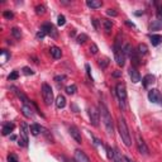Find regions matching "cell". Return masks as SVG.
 I'll list each match as a JSON object with an SVG mask.
<instances>
[{
	"instance_id": "ffe728a7",
	"label": "cell",
	"mask_w": 162,
	"mask_h": 162,
	"mask_svg": "<svg viewBox=\"0 0 162 162\" xmlns=\"http://www.w3.org/2000/svg\"><path fill=\"white\" fill-rule=\"evenodd\" d=\"M65 105H66V99H65V96L58 95L57 99H56V106L58 108V109H62V108H65Z\"/></svg>"
},
{
	"instance_id": "5bb4252c",
	"label": "cell",
	"mask_w": 162,
	"mask_h": 162,
	"mask_svg": "<svg viewBox=\"0 0 162 162\" xmlns=\"http://www.w3.org/2000/svg\"><path fill=\"white\" fill-rule=\"evenodd\" d=\"M22 113H23V115L27 118L33 117V109H32L30 104H23V106H22Z\"/></svg>"
},
{
	"instance_id": "4dcf8cb0",
	"label": "cell",
	"mask_w": 162,
	"mask_h": 162,
	"mask_svg": "<svg viewBox=\"0 0 162 162\" xmlns=\"http://www.w3.org/2000/svg\"><path fill=\"white\" fill-rule=\"evenodd\" d=\"M36 13L37 14H45L46 13V7L45 5H37L36 7Z\"/></svg>"
},
{
	"instance_id": "d6a6232c",
	"label": "cell",
	"mask_w": 162,
	"mask_h": 162,
	"mask_svg": "<svg viewBox=\"0 0 162 162\" xmlns=\"http://www.w3.org/2000/svg\"><path fill=\"white\" fill-rule=\"evenodd\" d=\"M105 149H106V153H108V158L111 160L113 157H114V149H111V148L109 147V146H106Z\"/></svg>"
},
{
	"instance_id": "9c48e42d",
	"label": "cell",
	"mask_w": 162,
	"mask_h": 162,
	"mask_svg": "<svg viewBox=\"0 0 162 162\" xmlns=\"http://www.w3.org/2000/svg\"><path fill=\"white\" fill-rule=\"evenodd\" d=\"M41 30L45 32L46 34H50L52 37H56V29H55V27H53L51 23H45V24L42 25Z\"/></svg>"
},
{
	"instance_id": "ee69618b",
	"label": "cell",
	"mask_w": 162,
	"mask_h": 162,
	"mask_svg": "<svg viewBox=\"0 0 162 162\" xmlns=\"http://www.w3.org/2000/svg\"><path fill=\"white\" fill-rule=\"evenodd\" d=\"M45 36H46V33H45V32L39 30L38 33H37V38H38V39H43V38H45Z\"/></svg>"
},
{
	"instance_id": "30bf717a",
	"label": "cell",
	"mask_w": 162,
	"mask_h": 162,
	"mask_svg": "<svg viewBox=\"0 0 162 162\" xmlns=\"http://www.w3.org/2000/svg\"><path fill=\"white\" fill-rule=\"evenodd\" d=\"M161 96L162 95L158 93V90H156V89H152L148 91V99L152 103H158L161 100Z\"/></svg>"
},
{
	"instance_id": "e0dca14e",
	"label": "cell",
	"mask_w": 162,
	"mask_h": 162,
	"mask_svg": "<svg viewBox=\"0 0 162 162\" xmlns=\"http://www.w3.org/2000/svg\"><path fill=\"white\" fill-rule=\"evenodd\" d=\"M153 82H155V76L153 75H151V74L146 75V76L143 77V80H142V84H143L144 88H148V86L151 84H153Z\"/></svg>"
},
{
	"instance_id": "cb8c5ba5",
	"label": "cell",
	"mask_w": 162,
	"mask_h": 162,
	"mask_svg": "<svg viewBox=\"0 0 162 162\" xmlns=\"http://www.w3.org/2000/svg\"><path fill=\"white\" fill-rule=\"evenodd\" d=\"M139 55V53H138ZM138 55H137V52H132V55H131V60H132V63H133V67H136V66H138L139 65V57H138Z\"/></svg>"
},
{
	"instance_id": "d4e9b609",
	"label": "cell",
	"mask_w": 162,
	"mask_h": 162,
	"mask_svg": "<svg viewBox=\"0 0 162 162\" xmlns=\"http://www.w3.org/2000/svg\"><path fill=\"white\" fill-rule=\"evenodd\" d=\"M132 52H133V48H132L131 45H124L123 46V53H124V56H129V57H131Z\"/></svg>"
},
{
	"instance_id": "4316f807",
	"label": "cell",
	"mask_w": 162,
	"mask_h": 162,
	"mask_svg": "<svg viewBox=\"0 0 162 162\" xmlns=\"http://www.w3.org/2000/svg\"><path fill=\"white\" fill-rule=\"evenodd\" d=\"M148 52V47L144 45V43H141V45H138V53L139 55H147Z\"/></svg>"
},
{
	"instance_id": "ab89813d",
	"label": "cell",
	"mask_w": 162,
	"mask_h": 162,
	"mask_svg": "<svg viewBox=\"0 0 162 162\" xmlns=\"http://www.w3.org/2000/svg\"><path fill=\"white\" fill-rule=\"evenodd\" d=\"M18 76H19V75H18V71H13L12 74L9 75V80H17Z\"/></svg>"
},
{
	"instance_id": "277c9868",
	"label": "cell",
	"mask_w": 162,
	"mask_h": 162,
	"mask_svg": "<svg viewBox=\"0 0 162 162\" xmlns=\"http://www.w3.org/2000/svg\"><path fill=\"white\" fill-rule=\"evenodd\" d=\"M114 57H115V61H117V65L118 66H124L126 63V56L123 53V47L120 46L119 43V39L115 41V45H114Z\"/></svg>"
},
{
	"instance_id": "7bdbcfd3",
	"label": "cell",
	"mask_w": 162,
	"mask_h": 162,
	"mask_svg": "<svg viewBox=\"0 0 162 162\" xmlns=\"http://www.w3.org/2000/svg\"><path fill=\"white\" fill-rule=\"evenodd\" d=\"M85 68H86V72H88V76H89V79H90L91 81H93V77H91V70H90V65H86Z\"/></svg>"
},
{
	"instance_id": "bcb514c9",
	"label": "cell",
	"mask_w": 162,
	"mask_h": 162,
	"mask_svg": "<svg viewBox=\"0 0 162 162\" xmlns=\"http://www.w3.org/2000/svg\"><path fill=\"white\" fill-rule=\"evenodd\" d=\"M123 160H124V162H134L133 160H131L129 157H127V156H124V157H123Z\"/></svg>"
},
{
	"instance_id": "4fadbf2b",
	"label": "cell",
	"mask_w": 162,
	"mask_h": 162,
	"mask_svg": "<svg viewBox=\"0 0 162 162\" xmlns=\"http://www.w3.org/2000/svg\"><path fill=\"white\" fill-rule=\"evenodd\" d=\"M30 131H29V127L27 126V123H22L20 124V137L24 139V141L28 143V133H29Z\"/></svg>"
},
{
	"instance_id": "d6986e66",
	"label": "cell",
	"mask_w": 162,
	"mask_h": 162,
	"mask_svg": "<svg viewBox=\"0 0 162 162\" xmlns=\"http://www.w3.org/2000/svg\"><path fill=\"white\" fill-rule=\"evenodd\" d=\"M86 5L91 9H98V8H101L103 3L100 1V0H88V1H86Z\"/></svg>"
},
{
	"instance_id": "60d3db41",
	"label": "cell",
	"mask_w": 162,
	"mask_h": 162,
	"mask_svg": "<svg viewBox=\"0 0 162 162\" xmlns=\"http://www.w3.org/2000/svg\"><path fill=\"white\" fill-rule=\"evenodd\" d=\"M106 13H108V15H110V17H117V15H118L115 9H108Z\"/></svg>"
},
{
	"instance_id": "52a82bcc",
	"label": "cell",
	"mask_w": 162,
	"mask_h": 162,
	"mask_svg": "<svg viewBox=\"0 0 162 162\" xmlns=\"http://www.w3.org/2000/svg\"><path fill=\"white\" fill-rule=\"evenodd\" d=\"M137 148H138V152L141 155H144V156H148L149 155V149L147 147V144L143 141V138L137 134Z\"/></svg>"
},
{
	"instance_id": "681fc988",
	"label": "cell",
	"mask_w": 162,
	"mask_h": 162,
	"mask_svg": "<svg viewBox=\"0 0 162 162\" xmlns=\"http://www.w3.org/2000/svg\"><path fill=\"white\" fill-rule=\"evenodd\" d=\"M10 139H13V141H15V139H17V136H14V134H12V136H10Z\"/></svg>"
},
{
	"instance_id": "7a4b0ae2",
	"label": "cell",
	"mask_w": 162,
	"mask_h": 162,
	"mask_svg": "<svg viewBox=\"0 0 162 162\" xmlns=\"http://www.w3.org/2000/svg\"><path fill=\"white\" fill-rule=\"evenodd\" d=\"M118 131H119V134H120L122 141L124 142V144H126L127 147H129V146L132 144V138H131V133H129L126 119H124L123 117H119V119H118Z\"/></svg>"
},
{
	"instance_id": "7402d4cb",
	"label": "cell",
	"mask_w": 162,
	"mask_h": 162,
	"mask_svg": "<svg viewBox=\"0 0 162 162\" xmlns=\"http://www.w3.org/2000/svg\"><path fill=\"white\" fill-rule=\"evenodd\" d=\"M101 24H103V27H104V29H105L106 33H109V32L111 30V27H113L111 20H108V19H101Z\"/></svg>"
},
{
	"instance_id": "603a6c76",
	"label": "cell",
	"mask_w": 162,
	"mask_h": 162,
	"mask_svg": "<svg viewBox=\"0 0 162 162\" xmlns=\"http://www.w3.org/2000/svg\"><path fill=\"white\" fill-rule=\"evenodd\" d=\"M161 28H162V22L161 20H153L149 25L151 30H157V29H161Z\"/></svg>"
},
{
	"instance_id": "7dc6e473",
	"label": "cell",
	"mask_w": 162,
	"mask_h": 162,
	"mask_svg": "<svg viewBox=\"0 0 162 162\" xmlns=\"http://www.w3.org/2000/svg\"><path fill=\"white\" fill-rule=\"evenodd\" d=\"M93 23H94V27H95V28H98V20H96V19H93Z\"/></svg>"
},
{
	"instance_id": "1f68e13d",
	"label": "cell",
	"mask_w": 162,
	"mask_h": 162,
	"mask_svg": "<svg viewBox=\"0 0 162 162\" xmlns=\"http://www.w3.org/2000/svg\"><path fill=\"white\" fill-rule=\"evenodd\" d=\"M3 17L5 19H13L14 18V14H13V12H10V10H4Z\"/></svg>"
},
{
	"instance_id": "f1b7e54d",
	"label": "cell",
	"mask_w": 162,
	"mask_h": 162,
	"mask_svg": "<svg viewBox=\"0 0 162 162\" xmlns=\"http://www.w3.org/2000/svg\"><path fill=\"white\" fill-rule=\"evenodd\" d=\"M77 91V88H76V85H68L67 88H66V93L68 94V95H74L75 93Z\"/></svg>"
},
{
	"instance_id": "ba28073f",
	"label": "cell",
	"mask_w": 162,
	"mask_h": 162,
	"mask_svg": "<svg viewBox=\"0 0 162 162\" xmlns=\"http://www.w3.org/2000/svg\"><path fill=\"white\" fill-rule=\"evenodd\" d=\"M68 131H70V134H71V137H72L77 143L82 142V138H81V133H80V131L77 129V127L71 126V127L68 128Z\"/></svg>"
},
{
	"instance_id": "e575fe53",
	"label": "cell",
	"mask_w": 162,
	"mask_h": 162,
	"mask_svg": "<svg viewBox=\"0 0 162 162\" xmlns=\"http://www.w3.org/2000/svg\"><path fill=\"white\" fill-rule=\"evenodd\" d=\"M98 51H99L98 46H96L95 43H91V46H90V53H93V55H96V53H98Z\"/></svg>"
},
{
	"instance_id": "b9f144b4",
	"label": "cell",
	"mask_w": 162,
	"mask_h": 162,
	"mask_svg": "<svg viewBox=\"0 0 162 162\" xmlns=\"http://www.w3.org/2000/svg\"><path fill=\"white\" fill-rule=\"evenodd\" d=\"M157 18H158V20L162 22V5H160V7H158V10H157Z\"/></svg>"
},
{
	"instance_id": "2e32d148",
	"label": "cell",
	"mask_w": 162,
	"mask_h": 162,
	"mask_svg": "<svg viewBox=\"0 0 162 162\" xmlns=\"http://www.w3.org/2000/svg\"><path fill=\"white\" fill-rule=\"evenodd\" d=\"M149 39L152 46H160L162 43V36L161 34H151L149 36Z\"/></svg>"
},
{
	"instance_id": "836d02e7",
	"label": "cell",
	"mask_w": 162,
	"mask_h": 162,
	"mask_svg": "<svg viewBox=\"0 0 162 162\" xmlns=\"http://www.w3.org/2000/svg\"><path fill=\"white\" fill-rule=\"evenodd\" d=\"M57 24L58 25H65L66 24V18H65V15H58V18H57Z\"/></svg>"
},
{
	"instance_id": "f6af8a7d",
	"label": "cell",
	"mask_w": 162,
	"mask_h": 162,
	"mask_svg": "<svg viewBox=\"0 0 162 162\" xmlns=\"http://www.w3.org/2000/svg\"><path fill=\"white\" fill-rule=\"evenodd\" d=\"M113 76H114V77H119V76H122V71H115L114 74H113Z\"/></svg>"
},
{
	"instance_id": "8fae6325",
	"label": "cell",
	"mask_w": 162,
	"mask_h": 162,
	"mask_svg": "<svg viewBox=\"0 0 162 162\" xmlns=\"http://www.w3.org/2000/svg\"><path fill=\"white\" fill-rule=\"evenodd\" d=\"M75 162H90V160L82 151L76 149L75 151Z\"/></svg>"
},
{
	"instance_id": "5b68a950",
	"label": "cell",
	"mask_w": 162,
	"mask_h": 162,
	"mask_svg": "<svg viewBox=\"0 0 162 162\" xmlns=\"http://www.w3.org/2000/svg\"><path fill=\"white\" fill-rule=\"evenodd\" d=\"M42 96L43 100H45L46 105H51L53 103V91L52 88L48 84H42Z\"/></svg>"
},
{
	"instance_id": "c3c4849f",
	"label": "cell",
	"mask_w": 162,
	"mask_h": 162,
	"mask_svg": "<svg viewBox=\"0 0 162 162\" xmlns=\"http://www.w3.org/2000/svg\"><path fill=\"white\" fill-rule=\"evenodd\" d=\"M126 23H127V24H128L129 27H133V28H134V24H133V23H131V22H128V20H127Z\"/></svg>"
},
{
	"instance_id": "d590c367",
	"label": "cell",
	"mask_w": 162,
	"mask_h": 162,
	"mask_svg": "<svg viewBox=\"0 0 162 162\" xmlns=\"http://www.w3.org/2000/svg\"><path fill=\"white\" fill-rule=\"evenodd\" d=\"M98 65H99V67H101V68H105V67L108 66V65H109V61H108L106 58H105V60H99Z\"/></svg>"
},
{
	"instance_id": "8992f818",
	"label": "cell",
	"mask_w": 162,
	"mask_h": 162,
	"mask_svg": "<svg viewBox=\"0 0 162 162\" xmlns=\"http://www.w3.org/2000/svg\"><path fill=\"white\" fill-rule=\"evenodd\" d=\"M89 113V117H90V122L94 127H98L99 126V115H100V111L96 109L95 106H90L88 109Z\"/></svg>"
},
{
	"instance_id": "6da1fadb",
	"label": "cell",
	"mask_w": 162,
	"mask_h": 162,
	"mask_svg": "<svg viewBox=\"0 0 162 162\" xmlns=\"http://www.w3.org/2000/svg\"><path fill=\"white\" fill-rule=\"evenodd\" d=\"M99 111H100V115H101V122L104 123V127L106 129V132L113 136V133H114V124H113V118H111L110 113H109V110H108V108H106V105L104 104V103H100Z\"/></svg>"
},
{
	"instance_id": "3957f363",
	"label": "cell",
	"mask_w": 162,
	"mask_h": 162,
	"mask_svg": "<svg viewBox=\"0 0 162 162\" xmlns=\"http://www.w3.org/2000/svg\"><path fill=\"white\" fill-rule=\"evenodd\" d=\"M115 94L118 96V100H119L120 108L123 110H126L127 108V90H126V85L123 82L117 84L115 86Z\"/></svg>"
},
{
	"instance_id": "ac0fdd59",
	"label": "cell",
	"mask_w": 162,
	"mask_h": 162,
	"mask_svg": "<svg viewBox=\"0 0 162 162\" xmlns=\"http://www.w3.org/2000/svg\"><path fill=\"white\" fill-rule=\"evenodd\" d=\"M51 55H52V57L53 58H56V60H58V58H61V56H62V51H61V48H58V47H56V46H53V47H51Z\"/></svg>"
},
{
	"instance_id": "f35d334b",
	"label": "cell",
	"mask_w": 162,
	"mask_h": 162,
	"mask_svg": "<svg viewBox=\"0 0 162 162\" xmlns=\"http://www.w3.org/2000/svg\"><path fill=\"white\" fill-rule=\"evenodd\" d=\"M8 162H19L18 158H17V156L15 155H9L8 156Z\"/></svg>"
},
{
	"instance_id": "7c38bea8",
	"label": "cell",
	"mask_w": 162,
	"mask_h": 162,
	"mask_svg": "<svg viewBox=\"0 0 162 162\" xmlns=\"http://www.w3.org/2000/svg\"><path fill=\"white\" fill-rule=\"evenodd\" d=\"M129 76H131V79H132V82H134V84H137L141 81V75H139V72L137 71V68L133 67V66L129 68Z\"/></svg>"
},
{
	"instance_id": "8d00e7d4",
	"label": "cell",
	"mask_w": 162,
	"mask_h": 162,
	"mask_svg": "<svg viewBox=\"0 0 162 162\" xmlns=\"http://www.w3.org/2000/svg\"><path fill=\"white\" fill-rule=\"evenodd\" d=\"M113 160H114V162H122L120 155H119V152H118V149H114V157H113Z\"/></svg>"
},
{
	"instance_id": "f546056e",
	"label": "cell",
	"mask_w": 162,
	"mask_h": 162,
	"mask_svg": "<svg viewBox=\"0 0 162 162\" xmlns=\"http://www.w3.org/2000/svg\"><path fill=\"white\" fill-rule=\"evenodd\" d=\"M86 41H88V36H86L85 33H81L77 36V38H76V42L79 43V45H82V43H85Z\"/></svg>"
},
{
	"instance_id": "83f0119b",
	"label": "cell",
	"mask_w": 162,
	"mask_h": 162,
	"mask_svg": "<svg viewBox=\"0 0 162 162\" xmlns=\"http://www.w3.org/2000/svg\"><path fill=\"white\" fill-rule=\"evenodd\" d=\"M12 34L15 39H20L22 38V32L19 28H17V27H14V28H12Z\"/></svg>"
},
{
	"instance_id": "9a60e30c",
	"label": "cell",
	"mask_w": 162,
	"mask_h": 162,
	"mask_svg": "<svg viewBox=\"0 0 162 162\" xmlns=\"http://www.w3.org/2000/svg\"><path fill=\"white\" fill-rule=\"evenodd\" d=\"M14 123H10V122H8V123H5L4 126H3V129H1V133H3V136H8V134L10 133V132H13V129H14Z\"/></svg>"
},
{
	"instance_id": "74e56055",
	"label": "cell",
	"mask_w": 162,
	"mask_h": 162,
	"mask_svg": "<svg viewBox=\"0 0 162 162\" xmlns=\"http://www.w3.org/2000/svg\"><path fill=\"white\" fill-rule=\"evenodd\" d=\"M23 74L24 75H33L34 71L32 68H29V67H23Z\"/></svg>"
},
{
	"instance_id": "44dd1931",
	"label": "cell",
	"mask_w": 162,
	"mask_h": 162,
	"mask_svg": "<svg viewBox=\"0 0 162 162\" xmlns=\"http://www.w3.org/2000/svg\"><path fill=\"white\" fill-rule=\"evenodd\" d=\"M29 131H30V133L33 134V136H38L39 132L42 131V127L38 126V124H32V126L29 127Z\"/></svg>"
},
{
	"instance_id": "f907efd6",
	"label": "cell",
	"mask_w": 162,
	"mask_h": 162,
	"mask_svg": "<svg viewBox=\"0 0 162 162\" xmlns=\"http://www.w3.org/2000/svg\"><path fill=\"white\" fill-rule=\"evenodd\" d=\"M161 100H162V96H161ZM161 103H162V101H161Z\"/></svg>"
},
{
	"instance_id": "484cf974",
	"label": "cell",
	"mask_w": 162,
	"mask_h": 162,
	"mask_svg": "<svg viewBox=\"0 0 162 162\" xmlns=\"http://www.w3.org/2000/svg\"><path fill=\"white\" fill-rule=\"evenodd\" d=\"M8 58H10V53L7 50H1V58H0V62L5 63L8 61Z\"/></svg>"
}]
</instances>
